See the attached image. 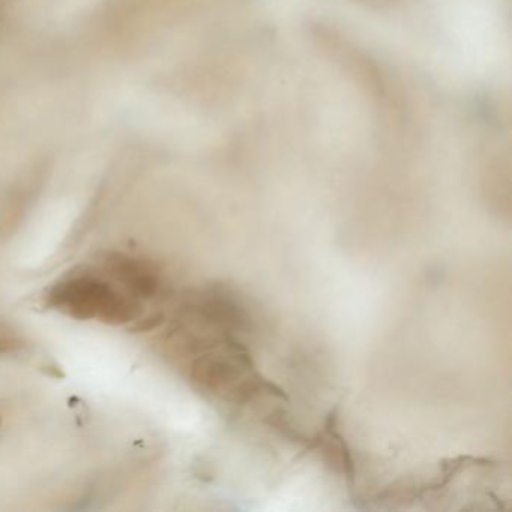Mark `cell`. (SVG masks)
Here are the masks:
<instances>
[{
    "mask_svg": "<svg viewBox=\"0 0 512 512\" xmlns=\"http://www.w3.org/2000/svg\"><path fill=\"white\" fill-rule=\"evenodd\" d=\"M46 299L50 308L71 319L100 320L107 325L133 322L142 313L134 296L91 272L65 278L49 290Z\"/></svg>",
    "mask_w": 512,
    "mask_h": 512,
    "instance_id": "obj_1",
    "label": "cell"
},
{
    "mask_svg": "<svg viewBox=\"0 0 512 512\" xmlns=\"http://www.w3.org/2000/svg\"><path fill=\"white\" fill-rule=\"evenodd\" d=\"M104 271L134 298H152L160 289V274L151 262L110 251L101 259Z\"/></svg>",
    "mask_w": 512,
    "mask_h": 512,
    "instance_id": "obj_2",
    "label": "cell"
},
{
    "mask_svg": "<svg viewBox=\"0 0 512 512\" xmlns=\"http://www.w3.org/2000/svg\"><path fill=\"white\" fill-rule=\"evenodd\" d=\"M23 347H25V341L19 335L14 334L7 326L0 325V355L19 352Z\"/></svg>",
    "mask_w": 512,
    "mask_h": 512,
    "instance_id": "obj_3",
    "label": "cell"
}]
</instances>
